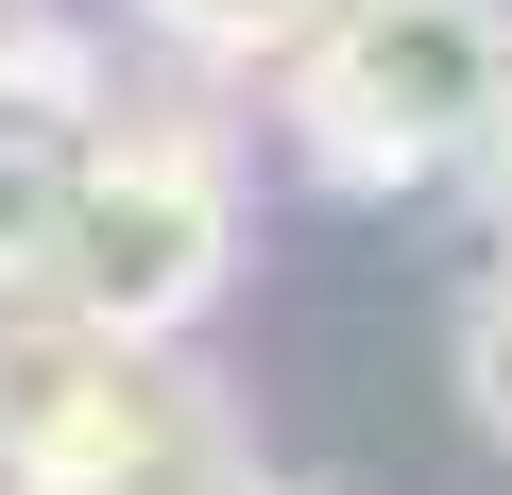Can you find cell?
Masks as SVG:
<instances>
[{
	"label": "cell",
	"mask_w": 512,
	"mask_h": 495,
	"mask_svg": "<svg viewBox=\"0 0 512 495\" xmlns=\"http://www.w3.org/2000/svg\"><path fill=\"white\" fill-rule=\"evenodd\" d=\"M274 103L342 205L461 188L512 137V0H325L274 52Z\"/></svg>",
	"instance_id": "obj_1"
},
{
	"label": "cell",
	"mask_w": 512,
	"mask_h": 495,
	"mask_svg": "<svg viewBox=\"0 0 512 495\" xmlns=\"http://www.w3.org/2000/svg\"><path fill=\"white\" fill-rule=\"evenodd\" d=\"M0 478H256V427L205 393L188 342H120L52 291L0 308Z\"/></svg>",
	"instance_id": "obj_2"
},
{
	"label": "cell",
	"mask_w": 512,
	"mask_h": 495,
	"mask_svg": "<svg viewBox=\"0 0 512 495\" xmlns=\"http://www.w3.org/2000/svg\"><path fill=\"white\" fill-rule=\"evenodd\" d=\"M222 274H239V171H222V137L120 120V86H103L86 154H69L52 308H86V325H120V342H188V325L222 308Z\"/></svg>",
	"instance_id": "obj_3"
},
{
	"label": "cell",
	"mask_w": 512,
	"mask_h": 495,
	"mask_svg": "<svg viewBox=\"0 0 512 495\" xmlns=\"http://www.w3.org/2000/svg\"><path fill=\"white\" fill-rule=\"evenodd\" d=\"M308 18H325V0H137V35L188 52V69H274Z\"/></svg>",
	"instance_id": "obj_4"
},
{
	"label": "cell",
	"mask_w": 512,
	"mask_h": 495,
	"mask_svg": "<svg viewBox=\"0 0 512 495\" xmlns=\"http://www.w3.org/2000/svg\"><path fill=\"white\" fill-rule=\"evenodd\" d=\"M461 410H478V444H512V257H495L478 308H461Z\"/></svg>",
	"instance_id": "obj_5"
},
{
	"label": "cell",
	"mask_w": 512,
	"mask_h": 495,
	"mask_svg": "<svg viewBox=\"0 0 512 495\" xmlns=\"http://www.w3.org/2000/svg\"><path fill=\"white\" fill-rule=\"evenodd\" d=\"M478 205H495V257H512V137L478 154Z\"/></svg>",
	"instance_id": "obj_6"
}]
</instances>
